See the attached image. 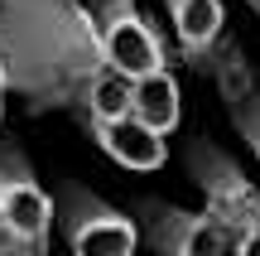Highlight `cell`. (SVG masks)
I'll list each match as a JSON object with an SVG mask.
<instances>
[{"mask_svg":"<svg viewBox=\"0 0 260 256\" xmlns=\"http://www.w3.org/2000/svg\"><path fill=\"white\" fill-rule=\"evenodd\" d=\"M188 169H193V184L203 193V213H212L236 242L260 227V189L241 174V164L232 155H222V150L198 140L188 150Z\"/></svg>","mask_w":260,"mask_h":256,"instance_id":"obj_1","label":"cell"},{"mask_svg":"<svg viewBox=\"0 0 260 256\" xmlns=\"http://www.w3.org/2000/svg\"><path fill=\"white\" fill-rule=\"evenodd\" d=\"M96 53L106 68L125 77L164 73V39L149 29V19L135 10V0H102L96 5Z\"/></svg>","mask_w":260,"mask_h":256,"instance_id":"obj_2","label":"cell"},{"mask_svg":"<svg viewBox=\"0 0 260 256\" xmlns=\"http://www.w3.org/2000/svg\"><path fill=\"white\" fill-rule=\"evenodd\" d=\"M58 222H63V237L73 247V256H135V247H140L135 218L111 208V203H102L87 189L63 193Z\"/></svg>","mask_w":260,"mask_h":256,"instance_id":"obj_3","label":"cell"},{"mask_svg":"<svg viewBox=\"0 0 260 256\" xmlns=\"http://www.w3.org/2000/svg\"><path fill=\"white\" fill-rule=\"evenodd\" d=\"M145 213H149L145 237L159 256H236V237L212 213L164 208V203H145Z\"/></svg>","mask_w":260,"mask_h":256,"instance_id":"obj_4","label":"cell"},{"mask_svg":"<svg viewBox=\"0 0 260 256\" xmlns=\"http://www.w3.org/2000/svg\"><path fill=\"white\" fill-rule=\"evenodd\" d=\"M0 218L15 227L24 247H48L53 232V198L39 189L29 164L15 150H0Z\"/></svg>","mask_w":260,"mask_h":256,"instance_id":"obj_5","label":"cell"},{"mask_svg":"<svg viewBox=\"0 0 260 256\" xmlns=\"http://www.w3.org/2000/svg\"><path fill=\"white\" fill-rule=\"evenodd\" d=\"M92 140L102 145L106 155H111L121 169H135V174H149L164 164L169 145L159 131H149L145 121H135V116H125V121H96L92 126Z\"/></svg>","mask_w":260,"mask_h":256,"instance_id":"obj_6","label":"cell"},{"mask_svg":"<svg viewBox=\"0 0 260 256\" xmlns=\"http://www.w3.org/2000/svg\"><path fill=\"white\" fill-rule=\"evenodd\" d=\"M169 5V19H174V34H178V48L188 58H207L226 24V10L222 0H164Z\"/></svg>","mask_w":260,"mask_h":256,"instance_id":"obj_7","label":"cell"},{"mask_svg":"<svg viewBox=\"0 0 260 256\" xmlns=\"http://www.w3.org/2000/svg\"><path fill=\"white\" fill-rule=\"evenodd\" d=\"M130 116L145 121L149 131H159V135L178 131V121H183V102H178V82H174L169 68H164V73H149V77H135Z\"/></svg>","mask_w":260,"mask_h":256,"instance_id":"obj_8","label":"cell"},{"mask_svg":"<svg viewBox=\"0 0 260 256\" xmlns=\"http://www.w3.org/2000/svg\"><path fill=\"white\" fill-rule=\"evenodd\" d=\"M130 92H135V77L116 73V68H96L82 87V106H87V121H125L130 116Z\"/></svg>","mask_w":260,"mask_h":256,"instance_id":"obj_9","label":"cell"},{"mask_svg":"<svg viewBox=\"0 0 260 256\" xmlns=\"http://www.w3.org/2000/svg\"><path fill=\"white\" fill-rule=\"evenodd\" d=\"M236 126H241V135L251 140V150H255V160H260V87H255V97H236Z\"/></svg>","mask_w":260,"mask_h":256,"instance_id":"obj_10","label":"cell"},{"mask_svg":"<svg viewBox=\"0 0 260 256\" xmlns=\"http://www.w3.org/2000/svg\"><path fill=\"white\" fill-rule=\"evenodd\" d=\"M24 251H29V247L15 237V227H10V222L0 218V256H24Z\"/></svg>","mask_w":260,"mask_h":256,"instance_id":"obj_11","label":"cell"},{"mask_svg":"<svg viewBox=\"0 0 260 256\" xmlns=\"http://www.w3.org/2000/svg\"><path fill=\"white\" fill-rule=\"evenodd\" d=\"M236 256H260V227H255V232H246V237L236 242Z\"/></svg>","mask_w":260,"mask_h":256,"instance_id":"obj_12","label":"cell"},{"mask_svg":"<svg viewBox=\"0 0 260 256\" xmlns=\"http://www.w3.org/2000/svg\"><path fill=\"white\" fill-rule=\"evenodd\" d=\"M5 92H10V63L0 58V121H5Z\"/></svg>","mask_w":260,"mask_h":256,"instance_id":"obj_13","label":"cell"},{"mask_svg":"<svg viewBox=\"0 0 260 256\" xmlns=\"http://www.w3.org/2000/svg\"><path fill=\"white\" fill-rule=\"evenodd\" d=\"M24 256H48V247H29V251H24Z\"/></svg>","mask_w":260,"mask_h":256,"instance_id":"obj_14","label":"cell"},{"mask_svg":"<svg viewBox=\"0 0 260 256\" xmlns=\"http://www.w3.org/2000/svg\"><path fill=\"white\" fill-rule=\"evenodd\" d=\"M246 5H251V10H255V15H260V0H246Z\"/></svg>","mask_w":260,"mask_h":256,"instance_id":"obj_15","label":"cell"}]
</instances>
